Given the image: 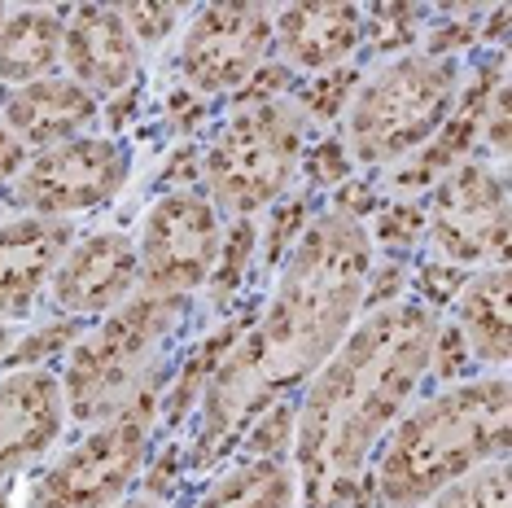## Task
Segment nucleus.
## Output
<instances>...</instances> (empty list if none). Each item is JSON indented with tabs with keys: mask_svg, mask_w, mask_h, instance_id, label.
<instances>
[{
	"mask_svg": "<svg viewBox=\"0 0 512 508\" xmlns=\"http://www.w3.org/2000/svg\"><path fill=\"white\" fill-rule=\"evenodd\" d=\"M141 290V272H136V241L119 233V228H101V233H84L71 241L62 254L49 298L66 320H92L110 316L127 298Z\"/></svg>",
	"mask_w": 512,
	"mask_h": 508,
	"instance_id": "obj_12",
	"label": "nucleus"
},
{
	"mask_svg": "<svg viewBox=\"0 0 512 508\" xmlns=\"http://www.w3.org/2000/svg\"><path fill=\"white\" fill-rule=\"evenodd\" d=\"M119 9H123L127 31L136 36V44H141V49H154V44H162L167 36H176L184 14H189L184 5H167V0H158V5L141 0V5H119Z\"/></svg>",
	"mask_w": 512,
	"mask_h": 508,
	"instance_id": "obj_25",
	"label": "nucleus"
},
{
	"mask_svg": "<svg viewBox=\"0 0 512 508\" xmlns=\"http://www.w3.org/2000/svg\"><path fill=\"white\" fill-rule=\"evenodd\" d=\"M272 49V9L267 5H202L180 36L176 75L197 97L241 92Z\"/></svg>",
	"mask_w": 512,
	"mask_h": 508,
	"instance_id": "obj_11",
	"label": "nucleus"
},
{
	"mask_svg": "<svg viewBox=\"0 0 512 508\" xmlns=\"http://www.w3.org/2000/svg\"><path fill=\"white\" fill-rule=\"evenodd\" d=\"M132 180V149L119 136H75L36 149L14 176V198L27 215L75 219L110 206Z\"/></svg>",
	"mask_w": 512,
	"mask_h": 508,
	"instance_id": "obj_9",
	"label": "nucleus"
},
{
	"mask_svg": "<svg viewBox=\"0 0 512 508\" xmlns=\"http://www.w3.org/2000/svg\"><path fill=\"white\" fill-rule=\"evenodd\" d=\"M298 482L281 456H246L224 469L193 508H294Z\"/></svg>",
	"mask_w": 512,
	"mask_h": 508,
	"instance_id": "obj_20",
	"label": "nucleus"
},
{
	"mask_svg": "<svg viewBox=\"0 0 512 508\" xmlns=\"http://www.w3.org/2000/svg\"><path fill=\"white\" fill-rule=\"evenodd\" d=\"M62 381L49 368H9L0 377V478L40 460L66 430Z\"/></svg>",
	"mask_w": 512,
	"mask_h": 508,
	"instance_id": "obj_15",
	"label": "nucleus"
},
{
	"mask_svg": "<svg viewBox=\"0 0 512 508\" xmlns=\"http://www.w3.org/2000/svg\"><path fill=\"white\" fill-rule=\"evenodd\" d=\"M75 237L79 233L71 219H44L27 211L0 219V325L14 329L36 311Z\"/></svg>",
	"mask_w": 512,
	"mask_h": 508,
	"instance_id": "obj_13",
	"label": "nucleus"
},
{
	"mask_svg": "<svg viewBox=\"0 0 512 508\" xmlns=\"http://www.w3.org/2000/svg\"><path fill=\"white\" fill-rule=\"evenodd\" d=\"M184 316H189V298L136 290L110 316L92 320L84 338L71 346L62 377H57L66 399V421L88 430V425L127 408L158 377H167L162 355L184 325Z\"/></svg>",
	"mask_w": 512,
	"mask_h": 508,
	"instance_id": "obj_4",
	"label": "nucleus"
},
{
	"mask_svg": "<svg viewBox=\"0 0 512 508\" xmlns=\"http://www.w3.org/2000/svg\"><path fill=\"white\" fill-rule=\"evenodd\" d=\"M224 228L219 211L202 189H167L149 206L141 237H136V272L145 294L193 298L202 285H211Z\"/></svg>",
	"mask_w": 512,
	"mask_h": 508,
	"instance_id": "obj_10",
	"label": "nucleus"
},
{
	"mask_svg": "<svg viewBox=\"0 0 512 508\" xmlns=\"http://www.w3.org/2000/svg\"><path fill=\"white\" fill-rule=\"evenodd\" d=\"M464 92V66L456 57L425 49L399 53L359 79L346 106V158L355 167H399L434 141Z\"/></svg>",
	"mask_w": 512,
	"mask_h": 508,
	"instance_id": "obj_5",
	"label": "nucleus"
},
{
	"mask_svg": "<svg viewBox=\"0 0 512 508\" xmlns=\"http://www.w3.org/2000/svg\"><path fill=\"white\" fill-rule=\"evenodd\" d=\"M311 119L289 97L241 101L206 145L202 184L215 211L232 219H254L285 198L307 158Z\"/></svg>",
	"mask_w": 512,
	"mask_h": 508,
	"instance_id": "obj_6",
	"label": "nucleus"
},
{
	"mask_svg": "<svg viewBox=\"0 0 512 508\" xmlns=\"http://www.w3.org/2000/svg\"><path fill=\"white\" fill-rule=\"evenodd\" d=\"M425 237L447 268H491L508 254V176L482 154L451 167L425 202Z\"/></svg>",
	"mask_w": 512,
	"mask_h": 508,
	"instance_id": "obj_8",
	"label": "nucleus"
},
{
	"mask_svg": "<svg viewBox=\"0 0 512 508\" xmlns=\"http://www.w3.org/2000/svg\"><path fill=\"white\" fill-rule=\"evenodd\" d=\"M508 263H491L477 268L473 276H464V285L456 290V329L464 346L473 351L477 368H495L504 373L508 355H512V311H508Z\"/></svg>",
	"mask_w": 512,
	"mask_h": 508,
	"instance_id": "obj_18",
	"label": "nucleus"
},
{
	"mask_svg": "<svg viewBox=\"0 0 512 508\" xmlns=\"http://www.w3.org/2000/svg\"><path fill=\"white\" fill-rule=\"evenodd\" d=\"M508 377L486 373L438 390L403 412L372 456L381 508H421L473 469L508 452Z\"/></svg>",
	"mask_w": 512,
	"mask_h": 508,
	"instance_id": "obj_3",
	"label": "nucleus"
},
{
	"mask_svg": "<svg viewBox=\"0 0 512 508\" xmlns=\"http://www.w3.org/2000/svg\"><path fill=\"white\" fill-rule=\"evenodd\" d=\"M62 36H66V9L5 5V18H0V84L27 88L36 79L57 75Z\"/></svg>",
	"mask_w": 512,
	"mask_h": 508,
	"instance_id": "obj_19",
	"label": "nucleus"
},
{
	"mask_svg": "<svg viewBox=\"0 0 512 508\" xmlns=\"http://www.w3.org/2000/svg\"><path fill=\"white\" fill-rule=\"evenodd\" d=\"M359 75L355 66H337V71H324V75H311V84L302 88L298 97V110L307 114L311 123H333L342 119L346 106H351L355 88H359Z\"/></svg>",
	"mask_w": 512,
	"mask_h": 508,
	"instance_id": "obj_22",
	"label": "nucleus"
},
{
	"mask_svg": "<svg viewBox=\"0 0 512 508\" xmlns=\"http://www.w3.org/2000/svg\"><path fill=\"white\" fill-rule=\"evenodd\" d=\"M482 149H491L499 158V167H504L508 158V79L491 92V101H486V114H482Z\"/></svg>",
	"mask_w": 512,
	"mask_h": 508,
	"instance_id": "obj_27",
	"label": "nucleus"
},
{
	"mask_svg": "<svg viewBox=\"0 0 512 508\" xmlns=\"http://www.w3.org/2000/svg\"><path fill=\"white\" fill-rule=\"evenodd\" d=\"M62 66H66V79H75L97 101L132 88L136 71H141V44L127 31L123 9L119 5L66 9Z\"/></svg>",
	"mask_w": 512,
	"mask_h": 508,
	"instance_id": "obj_14",
	"label": "nucleus"
},
{
	"mask_svg": "<svg viewBox=\"0 0 512 508\" xmlns=\"http://www.w3.org/2000/svg\"><path fill=\"white\" fill-rule=\"evenodd\" d=\"M438 329L442 320L429 303L394 298L368 307L316 368L289 443L302 508H342L359 491L381 438L425 386Z\"/></svg>",
	"mask_w": 512,
	"mask_h": 508,
	"instance_id": "obj_2",
	"label": "nucleus"
},
{
	"mask_svg": "<svg viewBox=\"0 0 512 508\" xmlns=\"http://www.w3.org/2000/svg\"><path fill=\"white\" fill-rule=\"evenodd\" d=\"M114 508H158L154 500H136V495H127V500L123 504H114Z\"/></svg>",
	"mask_w": 512,
	"mask_h": 508,
	"instance_id": "obj_30",
	"label": "nucleus"
},
{
	"mask_svg": "<svg viewBox=\"0 0 512 508\" xmlns=\"http://www.w3.org/2000/svg\"><path fill=\"white\" fill-rule=\"evenodd\" d=\"M372 276L368 224L346 211L307 219L294 250L281 259V276L267 307L237 333L206 377L197 403L193 465L206 469L228 452L232 438L254 417L276 408L294 386H307L316 368L342 346L364 316Z\"/></svg>",
	"mask_w": 512,
	"mask_h": 508,
	"instance_id": "obj_1",
	"label": "nucleus"
},
{
	"mask_svg": "<svg viewBox=\"0 0 512 508\" xmlns=\"http://www.w3.org/2000/svg\"><path fill=\"white\" fill-rule=\"evenodd\" d=\"M167 377L145 386L127 408L114 417L88 425L62 456L44 469L36 482L31 508H114L136 487L145 460H149V434L158 425V395Z\"/></svg>",
	"mask_w": 512,
	"mask_h": 508,
	"instance_id": "obj_7",
	"label": "nucleus"
},
{
	"mask_svg": "<svg viewBox=\"0 0 512 508\" xmlns=\"http://www.w3.org/2000/svg\"><path fill=\"white\" fill-rule=\"evenodd\" d=\"M9 346H14V329H9V325H0V360H5V355H9Z\"/></svg>",
	"mask_w": 512,
	"mask_h": 508,
	"instance_id": "obj_29",
	"label": "nucleus"
},
{
	"mask_svg": "<svg viewBox=\"0 0 512 508\" xmlns=\"http://www.w3.org/2000/svg\"><path fill=\"white\" fill-rule=\"evenodd\" d=\"M0 18H5V5H0Z\"/></svg>",
	"mask_w": 512,
	"mask_h": 508,
	"instance_id": "obj_31",
	"label": "nucleus"
},
{
	"mask_svg": "<svg viewBox=\"0 0 512 508\" xmlns=\"http://www.w3.org/2000/svg\"><path fill=\"white\" fill-rule=\"evenodd\" d=\"M372 250L390 246V250H407L425 237V206L421 202H390L377 211V224L368 228Z\"/></svg>",
	"mask_w": 512,
	"mask_h": 508,
	"instance_id": "obj_24",
	"label": "nucleus"
},
{
	"mask_svg": "<svg viewBox=\"0 0 512 508\" xmlns=\"http://www.w3.org/2000/svg\"><path fill=\"white\" fill-rule=\"evenodd\" d=\"M425 9H412V5H377V9H364V40H372L377 53H412V40H416V22H421Z\"/></svg>",
	"mask_w": 512,
	"mask_h": 508,
	"instance_id": "obj_23",
	"label": "nucleus"
},
{
	"mask_svg": "<svg viewBox=\"0 0 512 508\" xmlns=\"http://www.w3.org/2000/svg\"><path fill=\"white\" fill-rule=\"evenodd\" d=\"M272 44L285 71L324 75L337 71L364 44L359 5H285L272 9Z\"/></svg>",
	"mask_w": 512,
	"mask_h": 508,
	"instance_id": "obj_16",
	"label": "nucleus"
},
{
	"mask_svg": "<svg viewBox=\"0 0 512 508\" xmlns=\"http://www.w3.org/2000/svg\"><path fill=\"white\" fill-rule=\"evenodd\" d=\"M22 163H27V149H22L14 136L0 127V184H14V176L22 171Z\"/></svg>",
	"mask_w": 512,
	"mask_h": 508,
	"instance_id": "obj_28",
	"label": "nucleus"
},
{
	"mask_svg": "<svg viewBox=\"0 0 512 508\" xmlns=\"http://www.w3.org/2000/svg\"><path fill=\"white\" fill-rule=\"evenodd\" d=\"M429 508H512L508 491V460H491V465L473 469L469 478L451 482L447 491H438Z\"/></svg>",
	"mask_w": 512,
	"mask_h": 508,
	"instance_id": "obj_21",
	"label": "nucleus"
},
{
	"mask_svg": "<svg viewBox=\"0 0 512 508\" xmlns=\"http://www.w3.org/2000/svg\"><path fill=\"white\" fill-rule=\"evenodd\" d=\"M0 508H5V504H0Z\"/></svg>",
	"mask_w": 512,
	"mask_h": 508,
	"instance_id": "obj_32",
	"label": "nucleus"
},
{
	"mask_svg": "<svg viewBox=\"0 0 512 508\" xmlns=\"http://www.w3.org/2000/svg\"><path fill=\"white\" fill-rule=\"evenodd\" d=\"M97 114H101V101L66 75L36 79L27 88H9L5 101H0V127L22 149H49V145L75 141V136H88Z\"/></svg>",
	"mask_w": 512,
	"mask_h": 508,
	"instance_id": "obj_17",
	"label": "nucleus"
},
{
	"mask_svg": "<svg viewBox=\"0 0 512 508\" xmlns=\"http://www.w3.org/2000/svg\"><path fill=\"white\" fill-rule=\"evenodd\" d=\"M302 228H307V202L302 198H289V202H276L272 206V224H267V241H263V254L267 263H276L281 268V259L289 250H294V241L302 237Z\"/></svg>",
	"mask_w": 512,
	"mask_h": 508,
	"instance_id": "obj_26",
	"label": "nucleus"
}]
</instances>
